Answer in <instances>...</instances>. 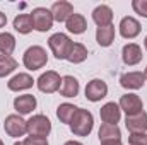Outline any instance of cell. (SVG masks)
<instances>
[{
  "mask_svg": "<svg viewBox=\"0 0 147 145\" xmlns=\"http://www.w3.org/2000/svg\"><path fill=\"white\" fill-rule=\"evenodd\" d=\"M5 24H7V15L3 12H0V29L5 28Z\"/></svg>",
  "mask_w": 147,
  "mask_h": 145,
  "instance_id": "4dcf8cb0",
  "label": "cell"
},
{
  "mask_svg": "<svg viewBox=\"0 0 147 145\" xmlns=\"http://www.w3.org/2000/svg\"><path fill=\"white\" fill-rule=\"evenodd\" d=\"M99 116L103 119V123L108 125H116L121 118V109L116 103H106L103 108L99 109Z\"/></svg>",
  "mask_w": 147,
  "mask_h": 145,
  "instance_id": "2e32d148",
  "label": "cell"
},
{
  "mask_svg": "<svg viewBox=\"0 0 147 145\" xmlns=\"http://www.w3.org/2000/svg\"><path fill=\"white\" fill-rule=\"evenodd\" d=\"M33 84H34V80H33V77H31L29 73H17V75H14V77L7 82V87H9L10 91H14V92H19V91H28V89H31Z\"/></svg>",
  "mask_w": 147,
  "mask_h": 145,
  "instance_id": "e0dca14e",
  "label": "cell"
},
{
  "mask_svg": "<svg viewBox=\"0 0 147 145\" xmlns=\"http://www.w3.org/2000/svg\"><path fill=\"white\" fill-rule=\"evenodd\" d=\"M94 128V116L91 111L79 108L70 121V130L75 137H87Z\"/></svg>",
  "mask_w": 147,
  "mask_h": 145,
  "instance_id": "6da1fadb",
  "label": "cell"
},
{
  "mask_svg": "<svg viewBox=\"0 0 147 145\" xmlns=\"http://www.w3.org/2000/svg\"><path fill=\"white\" fill-rule=\"evenodd\" d=\"M98 135H99V140H101V142H110V140H120L121 132H120L118 125L103 123L101 128H99V132H98Z\"/></svg>",
  "mask_w": 147,
  "mask_h": 145,
  "instance_id": "7402d4cb",
  "label": "cell"
},
{
  "mask_svg": "<svg viewBox=\"0 0 147 145\" xmlns=\"http://www.w3.org/2000/svg\"><path fill=\"white\" fill-rule=\"evenodd\" d=\"M146 84L144 72H127L120 77V85L128 91H137Z\"/></svg>",
  "mask_w": 147,
  "mask_h": 145,
  "instance_id": "5bb4252c",
  "label": "cell"
},
{
  "mask_svg": "<svg viewBox=\"0 0 147 145\" xmlns=\"http://www.w3.org/2000/svg\"><path fill=\"white\" fill-rule=\"evenodd\" d=\"M86 58H87V48L82 44V43H74L72 48H70V53H69V56H67V60L70 62V63H82V62H86Z\"/></svg>",
  "mask_w": 147,
  "mask_h": 145,
  "instance_id": "cb8c5ba5",
  "label": "cell"
},
{
  "mask_svg": "<svg viewBox=\"0 0 147 145\" xmlns=\"http://www.w3.org/2000/svg\"><path fill=\"white\" fill-rule=\"evenodd\" d=\"M65 26H67L69 33H72V34H82L87 29V21H86V17L82 14H75L74 12L72 15L67 19Z\"/></svg>",
  "mask_w": 147,
  "mask_h": 145,
  "instance_id": "ffe728a7",
  "label": "cell"
},
{
  "mask_svg": "<svg viewBox=\"0 0 147 145\" xmlns=\"http://www.w3.org/2000/svg\"><path fill=\"white\" fill-rule=\"evenodd\" d=\"M108 96V85L105 80L101 79H92L91 82H87L86 85V97L91 103H98L101 99H105Z\"/></svg>",
  "mask_w": 147,
  "mask_h": 145,
  "instance_id": "ba28073f",
  "label": "cell"
},
{
  "mask_svg": "<svg viewBox=\"0 0 147 145\" xmlns=\"http://www.w3.org/2000/svg\"><path fill=\"white\" fill-rule=\"evenodd\" d=\"M140 31H142L140 22H139L135 17L127 15V17H123V19L120 21V34L125 38V39H134V38H137L140 34Z\"/></svg>",
  "mask_w": 147,
  "mask_h": 145,
  "instance_id": "8fae6325",
  "label": "cell"
},
{
  "mask_svg": "<svg viewBox=\"0 0 147 145\" xmlns=\"http://www.w3.org/2000/svg\"><path fill=\"white\" fill-rule=\"evenodd\" d=\"M118 106H120L121 111L127 113V116H132V114H137V113L144 111V103H142V99L137 94H125V96H121Z\"/></svg>",
  "mask_w": 147,
  "mask_h": 145,
  "instance_id": "9c48e42d",
  "label": "cell"
},
{
  "mask_svg": "<svg viewBox=\"0 0 147 145\" xmlns=\"http://www.w3.org/2000/svg\"><path fill=\"white\" fill-rule=\"evenodd\" d=\"M0 145H3V142H2V140H0Z\"/></svg>",
  "mask_w": 147,
  "mask_h": 145,
  "instance_id": "d590c367",
  "label": "cell"
},
{
  "mask_svg": "<svg viewBox=\"0 0 147 145\" xmlns=\"http://www.w3.org/2000/svg\"><path fill=\"white\" fill-rule=\"evenodd\" d=\"M65 145H84V144H80L77 140H69V142H65Z\"/></svg>",
  "mask_w": 147,
  "mask_h": 145,
  "instance_id": "d6a6232c",
  "label": "cell"
},
{
  "mask_svg": "<svg viewBox=\"0 0 147 145\" xmlns=\"http://www.w3.org/2000/svg\"><path fill=\"white\" fill-rule=\"evenodd\" d=\"M14 145H48L46 138H38V137H28L22 142H16Z\"/></svg>",
  "mask_w": 147,
  "mask_h": 145,
  "instance_id": "f546056e",
  "label": "cell"
},
{
  "mask_svg": "<svg viewBox=\"0 0 147 145\" xmlns=\"http://www.w3.org/2000/svg\"><path fill=\"white\" fill-rule=\"evenodd\" d=\"M36 97L33 94H22V96H17L14 99V109L17 111L19 116H24V114H29L36 109Z\"/></svg>",
  "mask_w": 147,
  "mask_h": 145,
  "instance_id": "7c38bea8",
  "label": "cell"
},
{
  "mask_svg": "<svg viewBox=\"0 0 147 145\" xmlns=\"http://www.w3.org/2000/svg\"><path fill=\"white\" fill-rule=\"evenodd\" d=\"M144 46H146V51H147V36H146V39H144Z\"/></svg>",
  "mask_w": 147,
  "mask_h": 145,
  "instance_id": "836d02e7",
  "label": "cell"
},
{
  "mask_svg": "<svg viewBox=\"0 0 147 145\" xmlns=\"http://www.w3.org/2000/svg\"><path fill=\"white\" fill-rule=\"evenodd\" d=\"M132 9L135 10V14H139L140 17L147 19V0H134L132 2Z\"/></svg>",
  "mask_w": 147,
  "mask_h": 145,
  "instance_id": "83f0119b",
  "label": "cell"
},
{
  "mask_svg": "<svg viewBox=\"0 0 147 145\" xmlns=\"http://www.w3.org/2000/svg\"><path fill=\"white\" fill-rule=\"evenodd\" d=\"M144 75H146V80H147V67H146V70H144Z\"/></svg>",
  "mask_w": 147,
  "mask_h": 145,
  "instance_id": "e575fe53",
  "label": "cell"
},
{
  "mask_svg": "<svg viewBox=\"0 0 147 145\" xmlns=\"http://www.w3.org/2000/svg\"><path fill=\"white\" fill-rule=\"evenodd\" d=\"M77 106H74L70 103H63V104H60L58 108H57V118L62 121V123H67V125H70V121H72L74 114H75V111H77Z\"/></svg>",
  "mask_w": 147,
  "mask_h": 145,
  "instance_id": "484cf974",
  "label": "cell"
},
{
  "mask_svg": "<svg viewBox=\"0 0 147 145\" xmlns=\"http://www.w3.org/2000/svg\"><path fill=\"white\" fill-rule=\"evenodd\" d=\"M128 144L130 145H147V135L146 133H130Z\"/></svg>",
  "mask_w": 147,
  "mask_h": 145,
  "instance_id": "f1b7e54d",
  "label": "cell"
},
{
  "mask_svg": "<svg viewBox=\"0 0 147 145\" xmlns=\"http://www.w3.org/2000/svg\"><path fill=\"white\" fill-rule=\"evenodd\" d=\"M3 128H5V133L9 137L19 138V137H24L28 133V121H24L22 116H19V114H9L5 118Z\"/></svg>",
  "mask_w": 147,
  "mask_h": 145,
  "instance_id": "52a82bcc",
  "label": "cell"
},
{
  "mask_svg": "<svg viewBox=\"0 0 147 145\" xmlns=\"http://www.w3.org/2000/svg\"><path fill=\"white\" fill-rule=\"evenodd\" d=\"M96 41L99 46L108 48L115 41V26H106V28H98L96 29Z\"/></svg>",
  "mask_w": 147,
  "mask_h": 145,
  "instance_id": "44dd1931",
  "label": "cell"
},
{
  "mask_svg": "<svg viewBox=\"0 0 147 145\" xmlns=\"http://www.w3.org/2000/svg\"><path fill=\"white\" fill-rule=\"evenodd\" d=\"M101 145H123L121 140H110V142H101Z\"/></svg>",
  "mask_w": 147,
  "mask_h": 145,
  "instance_id": "1f68e13d",
  "label": "cell"
},
{
  "mask_svg": "<svg viewBox=\"0 0 147 145\" xmlns=\"http://www.w3.org/2000/svg\"><path fill=\"white\" fill-rule=\"evenodd\" d=\"M16 68H17V60L7 55H0V79L10 75Z\"/></svg>",
  "mask_w": 147,
  "mask_h": 145,
  "instance_id": "4316f807",
  "label": "cell"
},
{
  "mask_svg": "<svg viewBox=\"0 0 147 145\" xmlns=\"http://www.w3.org/2000/svg\"><path fill=\"white\" fill-rule=\"evenodd\" d=\"M51 15H53V21L57 22H67V19L74 14V5L70 2H65V0H58L51 5Z\"/></svg>",
  "mask_w": 147,
  "mask_h": 145,
  "instance_id": "9a60e30c",
  "label": "cell"
},
{
  "mask_svg": "<svg viewBox=\"0 0 147 145\" xmlns=\"http://www.w3.org/2000/svg\"><path fill=\"white\" fill-rule=\"evenodd\" d=\"M142 48L137 44V43H128L123 46L121 50V58H123V63L128 65V67H134L137 63L142 62Z\"/></svg>",
  "mask_w": 147,
  "mask_h": 145,
  "instance_id": "30bf717a",
  "label": "cell"
},
{
  "mask_svg": "<svg viewBox=\"0 0 147 145\" xmlns=\"http://www.w3.org/2000/svg\"><path fill=\"white\" fill-rule=\"evenodd\" d=\"M80 91V85H79V80L72 77V75H65L62 77V85H60V94L63 97H75Z\"/></svg>",
  "mask_w": 147,
  "mask_h": 145,
  "instance_id": "d6986e66",
  "label": "cell"
},
{
  "mask_svg": "<svg viewBox=\"0 0 147 145\" xmlns=\"http://www.w3.org/2000/svg\"><path fill=\"white\" fill-rule=\"evenodd\" d=\"M72 44L74 41L63 33H55V34H51L48 38V46H50V50H51V53L55 55L57 60H67Z\"/></svg>",
  "mask_w": 147,
  "mask_h": 145,
  "instance_id": "3957f363",
  "label": "cell"
},
{
  "mask_svg": "<svg viewBox=\"0 0 147 145\" xmlns=\"http://www.w3.org/2000/svg\"><path fill=\"white\" fill-rule=\"evenodd\" d=\"M14 29L19 34H29L34 28H33V21H31V14H19L14 19Z\"/></svg>",
  "mask_w": 147,
  "mask_h": 145,
  "instance_id": "603a6c76",
  "label": "cell"
},
{
  "mask_svg": "<svg viewBox=\"0 0 147 145\" xmlns=\"http://www.w3.org/2000/svg\"><path fill=\"white\" fill-rule=\"evenodd\" d=\"M125 126L130 133H146L147 130V113H137V114H132V116H127L125 118Z\"/></svg>",
  "mask_w": 147,
  "mask_h": 145,
  "instance_id": "4fadbf2b",
  "label": "cell"
},
{
  "mask_svg": "<svg viewBox=\"0 0 147 145\" xmlns=\"http://www.w3.org/2000/svg\"><path fill=\"white\" fill-rule=\"evenodd\" d=\"M16 50V38L10 33H0V55L10 56Z\"/></svg>",
  "mask_w": 147,
  "mask_h": 145,
  "instance_id": "d4e9b609",
  "label": "cell"
},
{
  "mask_svg": "<svg viewBox=\"0 0 147 145\" xmlns=\"http://www.w3.org/2000/svg\"><path fill=\"white\" fill-rule=\"evenodd\" d=\"M92 21L96 22L98 28L111 26V22H113V10L108 5H98L92 10Z\"/></svg>",
  "mask_w": 147,
  "mask_h": 145,
  "instance_id": "ac0fdd59",
  "label": "cell"
},
{
  "mask_svg": "<svg viewBox=\"0 0 147 145\" xmlns=\"http://www.w3.org/2000/svg\"><path fill=\"white\" fill-rule=\"evenodd\" d=\"M51 132V121L45 114H34L28 119V135L38 137V138H46Z\"/></svg>",
  "mask_w": 147,
  "mask_h": 145,
  "instance_id": "277c9868",
  "label": "cell"
},
{
  "mask_svg": "<svg viewBox=\"0 0 147 145\" xmlns=\"http://www.w3.org/2000/svg\"><path fill=\"white\" fill-rule=\"evenodd\" d=\"M38 89L45 94H53L57 91H60V85H62V77L60 73H57L55 70H48V72L41 73L39 79L36 80Z\"/></svg>",
  "mask_w": 147,
  "mask_h": 145,
  "instance_id": "8992f818",
  "label": "cell"
},
{
  "mask_svg": "<svg viewBox=\"0 0 147 145\" xmlns=\"http://www.w3.org/2000/svg\"><path fill=\"white\" fill-rule=\"evenodd\" d=\"M31 21H33V28L39 31V33H46L51 29L53 26V15H51V10L46 9V7H36L33 9L31 12Z\"/></svg>",
  "mask_w": 147,
  "mask_h": 145,
  "instance_id": "5b68a950",
  "label": "cell"
},
{
  "mask_svg": "<svg viewBox=\"0 0 147 145\" xmlns=\"http://www.w3.org/2000/svg\"><path fill=\"white\" fill-rule=\"evenodd\" d=\"M22 63L28 70L34 72L43 68L46 63H48V55H46V50L43 46H29L26 51H24V56H22Z\"/></svg>",
  "mask_w": 147,
  "mask_h": 145,
  "instance_id": "7a4b0ae2",
  "label": "cell"
}]
</instances>
